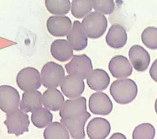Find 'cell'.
<instances>
[{
    "label": "cell",
    "instance_id": "1",
    "mask_svg": "<svg viewBox=\"0 0 157 139\" xmlns=\"http://www.w3.org/2000/svg\"><path fill=\"white\" fill-rule=\"evenodd\" d=\"M110 93L114 100L121 105L132 102L136 97L138 88L136 82L130 78L117 79L110 86Z\"/></svg>",
    "mask_w": 157,
    "mask_h": 139
},
{
    "label": "cell",
    "instance_id": "2",
    "mask_svg": "<svg viewBox=\"0 0 157 139\" xmlns=\"http://www.w3.org/2000/svg\"><path fill=\"white\" fill-rule=\"evenodd\" d=\"M108 26L106 17L97 12H91L81 22V27L86 36L98 39L103 36Z\"/></svg>",
    "mask_w": 157,
    "mask_h": 139
},
{
    "label": "cell",
    "instance_id": "3",
    "mask_svg": "<svg viewBox=\"0 0 157 139\" xmlns=\"http://www.w3.org/2000/svg\"><path fill=\"white\" fill-rule=\"evenodd\" d=\"M40 77L42 84L45 88H56L61 85L65 77V71L60 64L50 61L43 66Z\"/></svg>",
    "mask_w": 157,
    "mask_h": 139
},
{
    "label": "cell",
    "instance_id": "4",
    "mask_svg": "<svg viewBox=\"0 0 157 139\" xmlns=\"http://www.w3.org/2000/svg\"><path fill=\"white\" fill-rule=\"evenodd\" d=\"M7 127L9 134L20 136L25 132H28L29 126V116L20 108L6 114V118L4 122Z\"/></svg>",
    "mask_w": 157,
    "mask_h": 139
},
{
    "label": "cell",
    "instance_id": "5",
    "mask_svg": "<svg viewBox=\"0 0 157 139\" xmlns=\"http://www.w3.org/2000/svg\"><path fill=\"white\" fill-rule=\"evenodd\" d=\"M65 69L68 75L82 80L87 78L93 70L91 59L85 54L74 55L71 61L65 65Z\"/></svg>",
    "mask_w": 157,
    "mask_h": 139
},
{
    "label": "cell",
    "instance_id": "6",
    "mask_svg": "<svg viewBox=\"0 0 157 139\" xmlns=\"http://www.w3.org/2000/svg\"><path fill=\"white\" fill-rule=\"evenodd\" d=\"M16 83L18 88L24 92L37 90L42 84L40 74L34 67H25L18 72Z\"/></svg>",
    "mask_w": 157,
    "mask_h": 139
},
{
    "label": "cell",
    "instance_id": "7",
    "mask_svg": "<svg viewBox=\"0 0 157 139\" xmlns=\"http://www.w3.org/2000/svg\"><path fill=\"white\" fill-rule=\"evenodd\" d=\"M20 96L17 89L10 85L0 86V109L6 114L18 108Z\"/></svg>",
    "mask_w": 157,
    "mask_h": 139
},
{
    "label": "cell",
    "instance_id": "8",
    "mask_svg": "<svg viewBox=\"0 0 157 139\" xmlns=\"http://www.w3.org/2000/svg\"><path fill=\"white\" fill-rule=\"evenodd\" d=\"M90 111L98 115H108L113 110V103L110 99L104 92H96L93 93L88 100Z\"/></svg>",
    "mask_w": 157,
    "mask_h": 139
},
{
    "label": "cell",
    "instance_id": "9",
    "mask_svg": "<svg viewBox=\"0 0 157 139\" xmlns=\"http://www.w3.org/2000/svg\"><path fill=\"white\" fill-rule=\"evenodd\" d=\"M46 27L48 32L55 37L67 36L72 27L69 17L63 16H51L47 20Z\"/></svg>",
    "mask_w": 157,
    "mask_h": 139
},
{
    "label": "cell",
    "instance_id": "10",
    "mask_svg": "<svg viewBox=\"0 0 157 139\" xmlns=\"http://www.w3.org/2000/svg\"><path fill=\"white\" fill-rule=\"evenodd\" d=\"M86 111V100L81 96L65 100L59 115L61 119H70L82 115Z\"/></svg>",
    "mask_w": 157,
    "mask_h": 139
},
{
    "label": "cell",
    "instance_id": "11",
    "mask_svg": "<svg viewBox=\"0 0 157 139\" xmlns=\"http://www.w3.org/2000/svg\"><path fill=\"white\" fill-rule=\"evenodd\" d=\"M109 70L112 75L118 79L126 78L132 73V66L128 59L123 55H116L109 61Z\"/></svg>",
    "mask_w": 157,
    "mask_h": 139
},
{
    "label": "cell",
    "instance_id": "12",
    "mask_svg": "<svg viewBox=\"0 0 157 139\" xmlns=\"http://www.w3.org/2000/svg\"><path fill=\"white\" fill-rule=\"evenodd\" d=\"M90 117V113L86 111L78 117L70 119H61L60 122L65 126L73 139H84L85 137V126Z\"/></svg>",
    "mask_w": 157,
    "mask_h": 139
},
{
    "label": "cell",
    "instance_id": "13",
    "mask_svg": "<svg viewBox=\"0 0 157 139\" xmlns=\"http://www.w3.org/2000/svg\"><path fill=\"white\" fill-rule=\"evenodd\" d=\"M60 88L65 96L73 99L81 97L85 90V83L77 77L68 75L64 78Z\"/></svg>",
    "mask_w": 157,
    "mask_h": 139
},
{
    "label": "cell",
    "instance_id": "14",
    "mask_svg": "<svg viewBox=\"0 0 157 139\" xmlns=\"http://www.w3.org/2000/svg\"><path fill=\"white\" fill-rule=\"evenodd\" d=\"M110 130V122L101 117L93 118L86 126V133L90 139H105L109 135Z\"/></svg>",
    "mask_w": 157,
    "mask_h": 139
},
{
    "label": "cell",
    "instance_id": "15",
    "mask_svg": "<svg viewBox=\"0 0 157 139\" xmlns=\"http://www.w3.org/2000/svg\"><path fill=\"white\" fill-rule=\"evenodd\" d=\"M128 56L132 67L137 72L145 71L150 62L148 52L139 45H134L129 50Z\"/></svg>",
    "mask_w": 157,
    "mask_h": 139
},
{
    "label": "cell",
    "instance_id": "16",
    "mask_svg": "<svg viewBox=\"0 0 157 139\" xmlns=\"http://www.w3.org/2000/svg\"><path fill=\"white\" fill-rule=\"evenodd\" d=\"M128 40L126 29L121 25L114 24L112 25L106 34L105 42L111 48L119 49L123 48Z\"/></svg>",
    "mask_w": 157,
    "mask_h": 139
},
{
    "label": "cell",
    "instance_id": "17",
    "mask_svg": "<svg viewBox=\"0 0 157 139\" xmlns=\"http://www.w3.org/2000/svg\"><path fill=\"white\" fill-rule=\"evenodd\" d=\"M50 53L56 60L66 62L74 56L73 48L66 39H56L50 45Z\"/></svg>",
    "mask_w": 157,
    "mask_h": 139
},
{
    "label": "cell",
    "instance_id": "18",
    "mask_svg": "<svg viewBox=\"0 0 157 139\" xmlns=\"http://www.w3.org/2000/svg\"><path fill=\"white\" fill-rule=\"evenodd\" d=\"M66 37L67 40L70 43L74 50H83L88 45V37L83 32L81 23L78 20L74 21L72 29Z\"/></svg>",
    "mask_w": 157,
    "mask_h": 139
},
{
    "label": "cell",
    "instance_id": "19",
    "mask_svg": "<svg viewBox=\"0 0 157 139\" xmlns=\"http://www.w3.org/2000/svg\"><path fill=\"white\" fill-rule=\"evenodd\" d=\"M42 95L37 90L25 91L22 94L20 109L25 113L34 112L42 108Z\"/></svg>",
    "mask_w": 157,
    "mask_h": 139
},
{
    "label": "cell",
    "instance_id": "20",
    "mask_svg": "<svg viewBox=\"0 0 157 139\" xmlns=\"http://www.w3.org/2000/svg\"><path fill=\"white\" fill-rule=\"evenodd\" d=\"M110 78L106 71L102 69H95L86 78L88 87L95 91L105 90L110 83Z\"/></svg>",
    "mask_w": 157,
    "mask_h": 139
},
{
    "label": "cell",
    "instance_id": "21",
    "mask_svg": "<svg viewBox=\"0 0 157 139\" xmlns=\"http://www.w3.org/2000/svg\"><path fill=\"white\" fill-rule=\"evenodd\" d=\"M64 102L63 94L56 88L47 89L42 94V105L50 111L60 110Z\"/></svg>",
    "mask_w": 157,
    "mask_h": 139
},
{
    "label": "cell",
    "instance_id": "22",
    "mask_svg": "<svg viewBox=\"0 0 157 139\" xmlns=\"http://www.w3.org/2000/svg\"><path fill=\"white\" fill-rule=\"evenodd\" d=\"M45 139H70V134L61 122H52L44 131Z\"/></svg>",
    "mask_w": 157,
    "mask_h": 139
},
{
    "label": "cell",
    "instance_id": "23",
    "mask_svg": "<svg viewBox=\"0 0 157 139\" xmlns=\"http://www.w3.org/2000/svg\"><path fill=\"white\" fill-rule=\"evenodd\" d=\"M31 120L35 127L42 129L52 122L53 114L48 109L42 107L32 113Z\"/></svg>",
    "mask_w": 157,
    "mask_h": 139
},
{
    "label": "cell",
    "instance_id": "24",
    "mask_svg": "<svg viewBox=\"0 0 157 139\" xmlns=\"http://www.w3.org/2000/svg\"><path fill=\"white\" fill-rule=\"evenodd\" d=\"M45 5L50 13L57 16L68 13L71 8V3L69 0H45Z\"/></svg>",
    "mask_w": 157,
    "mask_h": 139
},
{
    "label": "cell",
    "instance_id": "25",
    "mask_svg": "<svg viewBox=\"0 0 157 139\" xmlns=\"http://www.w3.org/2000/svg\"><path fill=\"white\" fill-rule=\"evenodd\" d=\"M93 0H73L71 2V13L77 18H85L91 12Z\"/></svg>",
    "mask_w": 157,
    "mask_h": 139
},
{
    "label": "cell",
    "instance_id": "26",
    "mask_svg": "<svg viewBox=\"0 0 157 139\" xmlns=\"http://www.w3.org/2000/svg\"><path fill=\"white\" fill-rule=\"evenodd\" d=\"M155 129L150 123H142L135 127L132 132V139H154Z\"/></svg>",
    "mask_w": 157,
    "mask_h": 139
},
{
    "label": "cell",
    "instance_id": "27",
    "mask_svg": "<svg viewBox=\"0 0 157 139\" xmlns=\"http://www.w3.org/2000/svg\"><path fill=\"white\" fill-rule=\"evenodd\" d=\"M141 40L145 46L151 50H157V28H146L141 34Z\"/></svg>",
    "mask_w": 157,
    "mask_h": 139
},
{
    "label": "cell",
    "instance_id": "28",
    "mask_svg": "<svg viewBox=\"0 0 157 139\" xmlns=\"http://www.w3.org/2000/svg\"><path fill=\"white\" fill-rule=\"evenodd\" d=\"M93 8L95 12L102 15H109L113 13L115 9V3L113 0H93Z\"/></svg>",
    "mask_w": 157,
    "mask_h": 139
},
{
    "label": "cell",
    "instance_id": "29",
    "mask_svg": "<svg viewBox=\"0 0 157 139\" xmlns=\"http://www.w3.org/2000/svg\"><path fill=\"white\" fill-rule=\"evenodd\" d=\"M149 73L151 78L157 83V59L153 62L149 70Z\"/></svg>",
    "mask_w": 157,
    "mask_h": 139
},
{
    "label": "cell",
    "instance_id": "30",
    "mask_svg": "<svg viewBox=\"0 0 157 139\" xmlns=\"http://www.w3.org/2000/svg\"><path fill=\"white\" fill-rule=\"evenodd\" d=\"M109 139H127L126 136L120 133V132H116L112 134V135Z\"/></svg>",
    "mask_w": 157,
    "mask_h": 139
},
{
    "label": "cell",
    "instance_id": "31",
    "mask_svg": "<svg viewBox=\"0 0 157 139\" xmlns=\"http://www.w3.org/2000/svg\"><path fill=\"white\" fill-rule=\"evenodd\" d=\"M155 111L157 114V98L155 100Z\"/></svg>",
    "mask_w": 157,
    "mask_h": 139
}]
</instances>
